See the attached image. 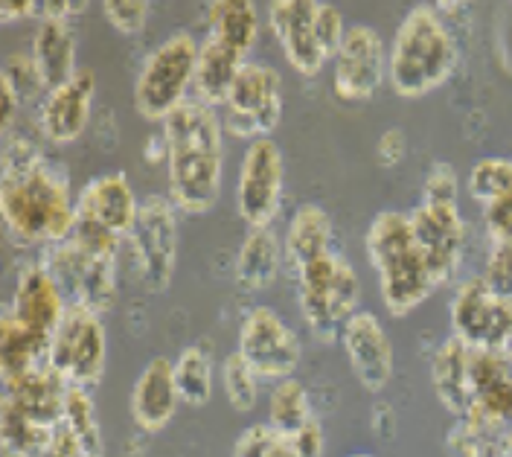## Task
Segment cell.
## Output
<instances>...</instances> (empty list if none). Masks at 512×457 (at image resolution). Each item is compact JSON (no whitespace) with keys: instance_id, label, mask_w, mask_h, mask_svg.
<instances>
[{"instance_id":"1","label":"cell","mask_w":512,"mask_h":457,"mask_svg":"<svg viewBox=\"0 0 512 457\" xmlns=\"http://www.w3.org/2000/svg\"><path fill=\"white\" fill-rule=\"evenodd\" d=\"M0 216L18 245L56 248L73 236L76 201L62 169L24 134H6L0 172Z\"/></svg>"},{"instance_id":"2","label":"cell","mask_w":512,"mask_h":457,"mask_svg":"<svg viewBox=\"0 0 512 457\" xmlns=\"http://www.w3.org/2000/svg\"><path fill=\"white\" fill-rule=\"evenodd\" d=\"M169 201L187 216H201L222 196L224 123L216 108L187 99L163 123Z\"/></svg>"},{"instance_id":"3","label":"cell","mask_w":512,"mask_h":457,"mask_svg":"<svg viewBox=\"0 0 512 457\" xmlns=\"http://www.w3.org/2000/svg\"><path fill=\"white\" fill-rule=\"evenodd\" d=\"M457 67V44L443 24L440 12L431 6H414L387 50V82L396 97L419 99L440 85Z\"/></svg>"},{"instance_id":"4","label":"cell","mask_w":512,"mask_h":457,"mask_svg":"<svg viewBox=\"0 0 512 457\" xmlns=\"http://www.w3.org/2000/svg\"><path fill=\"white\" fill-rule=\"evenodd\" d=\"M367 260L379 274V292L390 315L405 318L437 289L431 268L416 245L408 213L382 210L364 236Z\"/></svg>"},{"instance_id":"5","label":"cell","mask_w":512,"mask_h":457,"mask_svg":"<svg viewBox=\"0 0 512 457\" xmlns=\"http://www.w3.org/2000/svg\"><path fill=\"white\" fill-rule=\"evenodd\" d=\"M297 274V303L309 332L318 341H338L350 318L358 312L361 280L350 262L329 251L306 262Z\"/></svg>"},{"instance_id":"6","label":"cell","mask_w":512,"mask_h":457,"mask_svg":"<svg viewBox=\"0 0 512 457\" xmlns=\"http://www.w3.org/2000/svg\"><path fill=\"white\" fill-rule=\"evenodd\" d=\"M137 213L140 201L131 190L126 172L114 169L96 175L76 196V228L70 239L94 254L117 257L120 245L137 222Z\"/></svg>"},{"instance_id":"7","label":"cell","mask_w":512,"mask_h":457,"mask_svg":"<svg viewBox=\"0 0 512 457\" xmlns=\"http://www.w3.org/2000/svg\"><path fill=\"white\" fill-rule=\"evenodd\" d=\"M198 41L187 30L163 38L146 56L134 79V108L149 123H166L172 111L187 102V91L195 82Z\"/></svg>"},{"instance_id":"8","label":"cell","mask_w":512,"mask_h":457,"mask_svg":"<svg viewBox=\"0 0 512 457\" xmlns=\"http://www.w3.org/2000/svg\"><path fill=\"white\" fill-rule=\"evenodd\" d=\"M131 265L143 289L163 294L172 286L178 265V219L172 201L163 196H149L140 201L137 222L128 233Z\"/></svg>"},{"instance_id":"9","label":"cell","mask_w":512,"mask_h":457,"mask_svg":"<svg viewBox=\"0 0 512 457\" xmlns=\"http://www.w3.org/2000/svg\"><path fill=\"white\" fill-rule=\"evenodd\" d=\"M105 361L108 338L102 318L85 306H70L50 338V367L70 388L91 391L105 376Z\"/></svg>"},{"instance_id":"10","label":"cell","mask_w":512,"mask_h":457,"mask_svg":"<svg viewBox=\"0 0 512 457\" xmlns=\"http://www.w3.org/2000/svg\"><path fill=\"white\" fill-rule=\"evenodd\" d=\"M283 120V76L265 62L242 67L230 97L224 102V129L233 137L262 140Z\"/></svg>"},{"instance_id":"11","label":"cell","mask_w":512,"mask_h":457,"mask_svg":"<svg viewBox=\"0 0 512 457\" xmlns=\"http://www.w3.org/2000/svg\"><path fill=\"white\" fill-rule=\"evenodd\" d=\"M451 332L475 353H504L512 344V300L489 292L483 277H469L451 297Z\"/></svg>"},{"instance_id":"12","label":"cell","mask_w":512,"mask_h":457,"mask_svg":"<svg viewBox=\"0 0 512 457\" xmlns=\"http://www.w3.org/2000/svg\"><path fill=\"white\" fill-rule=\"evenodd\" d=\"M44 265L62 286L70 306H85L102 315L117 303V257H102L67 239L56 248H47Z\"/></svg>"},{"instance_id":"13","label":"cell","mask_w":512,"mask_h":457,"mask_svg":"<svg viewBox=\"0 0 512 457\" xmlns=\"http://www.w3.org/2000/svg\"><path fill=\"white\" fill-rule=\"evenodd\" d=\"M283 187H286L283 149L271 137L248 143L236 181V210L248 228H271V222L283 207Z\"/></svg>"},{"instance_id":"14","label":"cell","mask_w":512,"mask_h":457,"mask_svg":"<svg viewBox=\"0 0 512 457\" xmlns=\"http://www.w3.org/2000/svg\"><path fill=\"white\" fill-rule=\"evenodd\" d=\"M236 353L251 364L259 379L283 382L291 379L300 367L303 347L297 332L288 327L286 318L271 306H254L242 327H239V347Z\"/></svg>"},{"instance_id":"15","label":"cell","mask_w":512,"mask_h":457,"mask_svg":"<svg viewBox=\"0 0 512 457\" xmlns=\"http://www.w3.org/2000/svg\"><path fill=\"white\" fill-rule=\"evenodd\" d=\"M387 79V47L382 35L367 24H352L338 53L332 91L341 102H364L370 99Z\"/></svg>"},{"instance_id":"16","label":"cell","mask_w":512,"mask_h":457,"mask_svg":"<svg viewBox=\"0 0 512 457\" xmlns=\"http://www.w3.org/2000/svg\"><path fill=\"white\" fill-rule=\"evenodd\" d=\"M408 216L414 225L416 245L440 289L451 283V277L460 268L463 245H466V222L460 219L457 207H431V204H419Z\"/></svg>"},{"instance_id":"17","label":"cell","mask_w":512,"mask_h":457,"mask_svg":"<svg viewBox=\"0 0 512 457\" xmlns=\"http://www.w3.org/2000/svg\"><path fill=\"white\" fill-rule=\"evenodd\" d=\"M341 344L350 361L352 376L358 385L370 393H382L396 373L393 344L387 338V329L373 312H355L350 324L341 332Z\"/></svg>"},{"instance_id":"18","label":"cell","mask_w":512,"mask_h":457,"mask_svg":"<svg viewBox=\"0 0 512 457\" xmlns=\"http://www.w3.org/2000/svg\"><path fill=\"white\" fill-rule=\"evenodd\" d=\"M70 303L64 297L62 286L50 274L44 262H30L18 271L15 292L9 300V315L41 338H53L62 318L67 315Z\"/></svg>"},{"instance_id":"19","label":"cell","mask_w":512,"mask_h":457,"mask_svg":"<svg viewBox=\"0 0 512 457\" xmlns=\"http://www.w3.org/2000/svg\"><path fill=\"white\" fill-rule=\"evenodd\" d=\"M96 97V73L91 67H79L70 82L47 91L38 105V131L47 143L67 146L73 143L91 120Z\"/></svg>"},{"instance_id":"20","label":"cell","mask_w":512,"mask_h":457,"mask_svg":"<svg viewBox=\"0 0 512 457\" xmlns=\"http://www.w3.org/2000/svg\"><path fill=\"white\" fill-rule=\"evenodd\" d=\"M463 420L501 437L512 428V367L504 353L472 350V411Z\"/></svg>"},{"instance_id":"21","label":"cell","mask_w":512,"mask_h":457,"mask_svg":"<svg viewBox=\"0 0 512 457\" xmlns=\"http://www.w3.org/2000/svg\"><path fill=\"white\" fill-rule=\"evenodd\" d=\"M315 12H318L315 0H274L268 6L271 33L280 41L288 65L300 76H318L326 65V56L315 33Z\"/></svg>"},{"instance_id":"22","label":"cell","mask_w":512,"mask_h":457,"mask_svg":"<svg viewBox=\"0 0 512 457\" xmlns=\"http://www.w3.org/2000/svg\"><path fill=\"white\" fill-rule=\"evenodd\" d=\"M128 405H131L134 425L143 428L146 434H158L172 423L181 405V393L175 385V361L166 356H155L149 361L131 388Z\"/></svg>"},{"instance_id":"23","label":"cell","mask_w":512,"mask_h":457,"mask_svg":"<svg viewBox=\"0 0 512 457\" xmlns=\"http://www.w3.org/2000/svg\"><path fill=\"white\" fill-rule=\"evenodd\" d=\"M67 391H70V385L47 364V367L32 370L27 376L3 382V402L18 408L21 414H27L38 423L56 428L64 420Z\"/></svg>"},{"instance_id":"24","label":"cell","mask_w":512,"mask_h":457,"mask_svg":"<svg viewBox=\"0 0 512 457\" xmlns=\"http://www.w3.org/2000/svg\"><path fill=\"white\" fill-rule=\"evenodd\" d=\"M431 385L437 402L451 417L463 420L472 411V350L460 338H446L431 359Z\"/></svg>"},{"instance_id":"25","label":"cell","mask_w":512,"mask_h":457,"mask_svg":"<svg viewBox=\"0 0 512 457\" xmlns=\"http://www.w3.org/2000/svg\"><path fill=\"white\" fill-rule=\"evenodd\" d=\"M245 65H248L245 53L219 41L216 35H207L198 47V65H195V82H192L195 99L210 108L224 105Z\"/></svg>"},{"instance_id":"26","label":"cell","mask_w":512,"mask_h":457,"mask_svg":"<svg viewBox=\"0 0 512 457\" xmlns=\"http://www.w3.org/2000/svg\"><path fill=\"white\" fill-rule=\"evenodd\" d=\"M286 260V251L280 248V239L271 228H248L236 265H233V280L242 292H265Z\"/></svg>"},{"instance_id":"27","label":"cell","mask_w":512,"mask_h":457,"mask_svg":"<svg viewBox=\"0 0 512 457\" xmlns=\"http://www.w3.org/2000/svg\"><path fill=\"white\" fill-rule=\"evenodd\" d=\"M32 59L41 70L47 91L76 76V35L67 21H41L32 35Z\"/></svg>"},{"instance_id":"28","label":"cell","mask_w":512,"mask_h":457,"mask_svg":"<svg viewBox=\"0 0 512 457\" xmlns=\"http://www.w3.org/2000/svg\"><path fill=\"white\" fill-rule=\"evenodd\" d=\"M283 251L294 271L332 251V219L320 204H300L294 210L283 239Z\"/></svg>"},{"instance_id":"29","label":"cell","mask_w":512,"mask_h":457,"mask_svg":"<svg viewBox=\"0 0 512 457\" xmlns=\"http://www.w3.org/2000/svg\"><path fill=\"white\" fill-rule=\"evenodd\" d=\"M50 364V338L21 327L9 312L0 318V379H18Z\"/></svg>"},{"instance_id":"30","label":"cell","mask_w":512,"mask_h":457,"mask_svg":"<svg viewBox=\"0 0 512 457\" xmlns=\"http://www.w3.org/2000/svg\"><path fill=\"white\" fill-rule=\"evenodd\" d=\"M207 35L236 47L239 53H251L259 35V15L248 0H219L207 9Z\"/></svg>"},{"instance_id":"31","label":"cell","mask_w":512,"mask_h":457,"mask_svg":"<svg viewBox=\"0 0 512 457\" xmlns=\"http://www.w3.org/2000/svg\"><path fill=\"white\" fill-rule=\"evenodd\" d=\"M53 425L38 423L18 408L0 402V452L3 457H47Z\"/></svg>"},{"instance_id":"32","label":"cell","mask_w":512,"mask_h":457,"mask_svg":"<svg viewBox=\"0 0 512 457\" xmlns=\"http://www.w3.org/2000/svg\"><path fill=\"white\" fill-rule=\"evenodd\" d=\"M315 420L312 417V402L309 391L300 379H283L274 382V388L268 393V425L277 431V437H294L303 425Z\"/></svg>"},{"instance_id":"33","label":"cell","mask_w":512,"mask_h":457,"mask_svg":"<svg viewBox=\"0 0 512 457\" xmlns=\"http://www.w3.org/2000/svg\"><path fill=\"white\" fill-rule=\"evenodd\" d=\"M175 385L181 402L192 408H204L213 399V359L198 347H184L175 359Z\"/></svg>"},{"instance_id":"34","label":"cell","mask_w":512,"mask_h":457,"mask_svg":"<svg viewBox=\"0 0 512 457\" xmlns=\"http://www.w3.org/2000/svg\"><path fill=\"white\" fill-rule=\"evenodd\" d=\"M259 376L251 370V364L242 359L239 353H230L222 361V388L227 402L233 411H254L259 399Z\"/></svg>"},{"instance_id":"35","label":"cell","mask_w":512,"mask_h":457,"mask_svg":"<svg viewBox=\"0 0 512 457\" xmlns=\"http://www.w3.org/2000/svg\"><path fill=\"white\" fill-rule=\"evenodd\" d=\"M64 423L79 434V440L88 446L91 457H105L102 434H99V423H96L94 399H91V393L85 391V388H70V391H67Z\"/></svg>"},{"instance_id":"36","label":"cell","mask_w":512,"mask_h":457,"mask_svg":"<svg viewBox=\"0 0 512 457\" xmlns=\"http://www.w3.org/2000/svg\"><path fill=\"white\" fill-rule=\"evenodd\" d=\"M512 190V161L510 158H483L469 172V196L480 207L492 198L504 196Z\"/></svg>"},{"instance_id":"37","label":"cell","mask_w":512,"mask_h":457,"mask_svg":"<svg viewBox=\"0 0 512 457\" xmlns=\"http://www.w3.org/2000/svg\"><path fill=\"white\" fill-rule=\"evenodd\" d=\"M0 79H6V82L15 88V94H18V99H21V105H24V102H30V99H38L44 91H47V82H44L41 70H38V65H35L32 53H9V59L3 62V73H0Z\"/></svg>"},{"instance_id":"38","label":"cell","mask_w":512,"mask_h":457,"mask_svg":"<svg viewBox=\"0 0 512 457\" xmlns=\"http://www.w3.org/2000/svg\"><path fill=\"white\" fill-rule=\"evenodd\" d=\"M483 283L489 292L512 300V242H492L486 254V268H483Z\"/></svg>"},{"instance_id":"39","label":"cell","mask_w":512,"mask_h":457,"mask_svg":"<svg viewBox=\"0 0 512 457\" xmlns=\"http://www.w3.org/2000/svg\"><path fill=\"white\" fill-rule=\"evenodd\" d=\"M105 21L120 35H137L143 33L152 3L149 0H105L102 3Z\"/></svg>"},{"instance_id":"40","label":"cell","mask_w":512,"mask_h":457,"mask_svg":"<svg viewBox=\"0 0 512 457\" xmlns=\"http://www.w3.org/2000/svg\"><path fill=\"white\" fill-rule=\"evenodd\" d=\"M460 181L451 164H434L422 181V204L431 207H457Z\"/></svg>"},{"instance_id":"41","label":"cell","mask_w":512,"mask_h":457,"mask_svg":"<svg viewBox=\"0 0 512 457\" xmlns=\"http://www.w3.org/2000/svg\"><path fill=\"white\" fill-rule=\"evenodd\" d=\"M315 33H318L320 50L326 59H335L344 35H347V27H344V18L341 12L332 6V3H318V12H315Z\"/></svg>"},{"instance_id":"42","label":"cell","mask_w":512,"mask_h":457,"mask_svg":"<svg viewBox=\"0 0 512 457\" xmlns=\"http://www.w3.org/2000/svg\"><path fill=\"white\" fill-rule=\"evenodd\" d=\"M277 440H280L277 431L268 423L248 425V428L236 437L230 457H268L274 452Z\"/></svg>"},{"instance_id":"43","label":"cell","mask_w":512,"mask_h":457,"mask_svg":"<svg viewBox=\"0 0 512 457\" xmlns=\"http://www.w3.org/2000/svg\"><path fill=\"white\" fill-rule=\"evenodd\" d=\"M483 225L492 242H512V190L483 204Z\"/></svg>"},{"instance_id":"44","label":"cell","mask_w":512,"mask_h":457,"mask_svg":"<svg viewBox=\"0 0 512 457\" xmlns=\"http://www.w3.org/2000/svg\"><path fill=\"white\" fill-rule=\"evenodd\" d=\"M288 443L300 457H323L326 452V437L318 420H309L294 437H288Z\"/></svg>"},{"instance_id":"45","label":"cell","mask_w":512,"mask_h":457,"mask_svg":"<svg viewBox=\"0 0 512 457\" xmlns=\"http://www.w3.org/2000/svg\"><path fill=\"white\" fill-rule=\"evenodd\" d=\"M47 457H91V452H88V446L79 440V434L62 420V423L56 425V431H53V440H50Z\"/></svg>"},{"instance_id":"46","label":"cell","mask_w":512,"mask_h":457,"mask_svg":"<svg viewBox=\"0 0 512 457\" xmlns=\"http://www.w3.org/2000/svg\"><path fill=\"white\" fill-rule=\"evenodd\" d=\"M405 158V134L399 129H387L376 143V161L384 169H393L396 164H402Z\"/></svg>"},{"instance_id":"47","label":"cell","mask_w":512,"mask_h":457,"mask_svg":"<svg viewBox=\"0 0 512 457\" xmlns=\"http://www.w3.org/2000/svg\"><path fill=\"white\" fill-rule=\"evenodd\" d=\"M85 9V3H67V0H47V3H35V15L41 21H67L73 15H79Z\"/></svg>"},{"instance_id":"48","label":"cell","mask_w":512,"mask_h":457,"mask_svg":"<svg viewBox=\"0 0 512 457\" xmlns=\"http://www.w3.org/2000/svg\"><path fill=\"white\" fill-rule=\"evenodd\" d=\"M0 97H3L0 129H3V134H9V131H12V126H15V114H18V108H21V99H18L15 88H12L6 79H0Z\"/></svg>"},{"instance_id":"49","label":"cell","mask_w":512,"mask_h":457,"mask_svg":"<svg viewBox=\"0 0 512 457\" xmlns=\"http://www.w3.org/2000/svg\"><path fill=\"white\" fill-rule=\"evenodd\" d=\"M35 15V3L32 0H3L0 3V21L3 24H12L18 18H30Z\"/></svg>"},{"instance_id":"50","label":"cell","mask_w":512,"mask_h":457,"mask_svg":"<svg viewBox=\"0 0 512 457\" xmlns=\"http://www.w3.org/2000/svg\"><path fill=\"white\" fill-rule=\"evenodd\" d=\"M268 457H300V455L291 449V443H288V440H283V437H280V440H277V446H274V452H271Z\"/></svg>"},{"instance_id":"51","label":"cell","mask_w":512,"mask_h":457,"mask_svg":"<svg viewBox=\"0 0 512 457\" xmlns=\"http://www.w3.org/2000/svg\"><path fill=\"white\" fill-rule=\"evenodd\" d=\"M501 457H512V428L504 434V443H501Z\"/></svg>"},{"instance_id":"52","label":"cell","mask_w":512,"mask_h":457,"mask_svg":"<svg viewBox=\"0 0 512 457\" xmlns=\"http://www.w3.org/2000/svg\"><path fill=\"white\" fill-rule=\"evenodd\" d=\"M504 356H507V361H510V367H512V344L504 350Z\"/></svg>"},{"instance_id":"53","label":"cell","mask_w":512,"mask_h":457,"mask_svg":"<svg viewBox=\"0 0 512 457\" xmlns=\"http://www.w3.org/2000/svg\"><path fill=\"white\" fill-rule=\"evenodd\" d=\"M350 457H373V455H350Z\"/></svg>"}]
</instances>
